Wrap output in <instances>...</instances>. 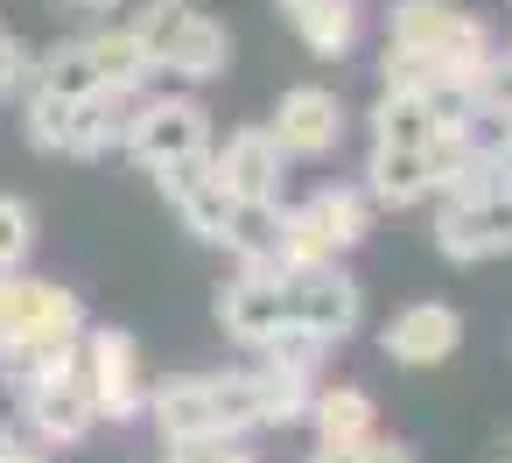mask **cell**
Instances as JSON below:
<instances>
[{
    "instance_id": "12",
    "label": "cell",
    "mask_w": 512,
    "mask_h": 463,
    "mask_svg": "<svg viewBox=\"0 0 512 463\" xmlns=\"http://www.w3.org/2000/svg\"><path fill=\"white\" fill-rule=\"evenodd\" d=\"M225 71H232V29H225L218 15H204V8L169 36V50H162V64H155V78L176 85V92H204V85H218Z\"/></svg>"
},
{
    "instance_id": "10",
    "label": "cell",
    "mask_w": 512,
    "mask_h": 463,
    "mask_svg": "<svg viewBox=\"0 0 512 463\" xmlns=\"http://www.w3.org/2000/svg\"><path fill=\"white\" fill-rule=\"evenodd\" d=\"M155 183H162V197H169V211H176V225H183L190 239L225 246V232H232L239 204H232V190L218 183L211 155H204V162H176V169H162Z\"/></svg>"
},
{
    "instance_id": "36",
    "label": "cell",
    "mask_w": 512,
    "mask_h": 463,
    "mask_svg": "<svg viewBox=\"0 0 512 463\" xmlns=\"http://www.w3.org/2000/svg\"><path fill=\"white\" fill-rule=\"evenodd\" d=\"M505 57H512V43H505Z\"/></svg>"
},
{
    "instance_id": "33",
    "label": "cell",
    "mask_w": 512,
    "mask_h": 463,
    "mask_svg": "<svg viewBox=\"0 0 512 463\" xmlns=\"http://www.w3.org/2000/svg\"><path fill=\"white\" fill-rule=\"evenodd\" d=\"M274 8H281V15H302V8H309V0H274Z\"/></svg>"
},
{
    "instance_id": "32",
    "label": "cell",
    "mask_w": 512,
    "mask_h": 463,
    "mask_svg": "<svg viewBox=\"0 0 512 463\" xmlns=\"http://www.w3.org/2000/svg\"><path fill=\"white\" fill-rule=\"evenodd\" d=\"M64 8H78V15H113V8H127V0H64Z\"/></svg>"
},
{
    "instance_id": "24",
    "label": "cell",
    "mask_w": 512,
    "mask_h": 463,
    "mask_svg": "<svg viewBox=\"0 0 512 463\" xmlns=\"http://www.w3.org/2000/svg\"><path fill=\"white\" fill-rule=\"evenodd\" d=\"M190 15H197V0H141V8H134V15H120V22L134 29V43L148 50V64H162L169 36H176Z\"/></svg>"
},
{
    "instance_id": "31",
    "label": "cell",
    "mask_w": 512,
    "mask_h": 463,
    "mask_svg": "<svg viewBox=\"0 0 512 463\" xmlns=\"http://www.w3.org/2000/svg\"><path fill=\"white\" fill-rule=\"evenodd\" d=\"M0 463H50V449H36L29 435H8L0 442Z\"/></svg>"
},
{
    "instance_id": "19",
    "label": "cell",
    "mask_w": 512,
    "mask_h": 463,
    "mask_svg": "<svg viewBox=\"0 0 512 463\" xmlns=\"http://www.w3.org/2000/svg\"><path fill=\"white\" fill-rule=\"evenodd\" d=\"M288 29L302 36L309 57L344 64V57L358 50V36H365V8H358V0H309L302 15H288Z\"/></svg>"
},
{
    "instance_id": "16",
    "label": "cell",
    "mask_w": 512,
    "mask_h": 463,
    "mask_svg": "<svg viewBox=\"0 0 512 463\" xmlns=\"http://www.w3.org/2000/svg\"><path fill=\"white\" fill-rule=\"evenodd\" d=\"M134 99H141V92H92V99H78L71 120H64V148H57V155H71V162H106V155H120V148H127Z\"/></svg>"
},
{
    "instance_id": "26",
    "label": "cell",
    "mask_w": 512,
    "mask_h": 463,
    "mask_svg": "<svg viewBox=\"0 0 512 463\" xmlns=\"http://www.w3.org/2000/svg\"><path fill=\"white\" fill-rule=\"evenodd\" d=\"M29 253H36V211H29V197L0 190V274H22Z\"/></svg>"
},
{
    "instance_id": "17",
    "label": "cell",
    "mask_w": 512,
    "mask_h": 463,
    "mask_svg": "<svg viewBox=\"0 0 512 463\" xmlns=\"http://www.w3.org/2000/svg\"><path fill=\"white\" fill-rule=\"evenodd\" d=\"M309 428L323 449H358L365 435H379V407L358 379H323L316 400H309Z\"/></svg>"
},
{
    "instance_id": "30",
    "label": "cell",
    "mask_w": 512,
    "mask_h": 463,
    "mask_svg": "<svg viewBox=\"0 0 512 463\" xmlns=\"http://www.w3.org/2000/svg\"><path fill=\"white\" fill-rule=\"evenodd\" d=\"M358 463H414V449L400 435H372V442H358Z\"/></svg>"
},
{
    "instance_id": "6",
    "label": "cell",
    "mask_w": 512,
    "mask_h": 463,
    "mask_svg": "<svg viewBox=\"0 0 512 463\" xmlns=\"http://www.w3.org/2000/svg\"><path fill=\"white\" fill-rule=\"evenodd\" d=\"M260 127L274 134V148L288 162H330L344 148V134H351V113H344V99L330 85H288L274 99V120H260Z\"/></svg>"
},
{
    "instance_id": "8",
    "label": "cell",
    "mask_w": 512,
    "mask_h": 463,
    "mask_svg": "<svg viewBox=\"0 0 512 463\" xmlns=\"http://www.w3.org/2000/svg\"><path fill=\"white\" fill-rule=\"evenodd\" d=\"M218 330H225V344H239V351H267V344L288 330V274L232 267L225 288H218Z\"/></svg>"
},
{
    "instance_id": "3",
    "label": "cell",
    "mask_w": 512,
    "mask_h": 463,
    "mask_svg": "<svg viewBox=\"0 0 512 463\" xmlns=\"http://www.w3.org/2000/svg\"><path fill=\"white\" fill-rule=\"evenodd\" d=\"M211 113H204V99L197 92H176V85H148L141 99H134V120H127V148L120 155H134L148 176H162V169H176V162H204L211 155Z\"/></svg>"
},
{
    "instance_id": "14",
    "label": "cell",
    "mask_w": 512,
    "mask_h": 463,
    "mask_svg": "<svg viewBox=\"0 0 512 463\" xmlns=\"http://www.w3.org/2000/svg\"><path fill=\"white\" fill-rule=\"evenodd\" d=\"M302 225H309V239L330 253V260H344V253H358L365 239H372V197L358 190V183H323V190H309L302 204Z\"/></svg>"
},
{
    "instance_id": "35",
    "label": "cell",
    "mask_w": 512,
    "mask_h": 463,
    "mask_svg": "<svg viewBox=\"0 0 512 463\" xmlns=\"http://www.w3.org/2000/svg\"><path fill=\"white\" fill-rule=\"evenodd\" d=\"M498 463H512V442H505V449H498Z\"/></svg>"
},
{
    "instance_id": "23",
    "label": "cell",
    "mask_w": 512,
    "mask_h": 463,
    "mask_svg": "<svg viewBox=\"0 0 512 463\" xmlns=\"http://www.w3.org/2000/svg\"><path fill=\"white\" fill-rule=\"evenodd\" d=\"M274 218H281V204L274 211H246L239 204V218L225 232V260L232 267H253V274H281V260H274Z\"/></svg>"
},
{
    "instance_id": "21",
    "label": "cell",
    "mask_w": 512,
    "mask_h": 463,
    "mask_svg": "<svg viewBox=\"0 0 512 463\" xmlns=\"http://www.w3.org/2000/svg\"><path fill=\"white\" fill-rule=\"evenodd\" d=\"M29 85H43V92H57V99H92V92H106L99 85V71H92V50H85V36H64V43H50V50H36V78Z\"/></svg>"
},
{
    "instance_id": "28",
    "label": "cell",
    "mask_w": 512,
    "mask_h": 463,
    "mask_svg": "<svg viewBox=\"0 0 512 463\" xmlns=\"http://www.w3.org/2000/svg\"><path fill=\"white\" fill-rule=\"evenodd\" d=\"M162 463H260L232 435H197V442H162Z\"/></svg>"
},
{
    "instance_id": "22",
    "label": "cell",
    "mask_w": 512,
    "mask_h": 463,
    "mask_svg": "<svg viewBox=\"0 0 512 463\" xmlns=\"http://www.w3.org/2000/svg\"><path fill=\"white\" fill-rule=\"evenodd\" d=\"M365 127H372L379 148H421L428 155V141H435V113L421 99H400V92H379L372 113H365Z\"/></svg>"
},
{
    "instance_id": "15",
    "label": "cell",
    "mask_w": 512,
    "mask_h": 463,
    "mask_svg": "<svg viewBox=\"0 0 512 463\" xmlns=\"http://www.w3.org/2000/svg\"><path fill=\"white\" fill-rule=\"evenodd\" d=\"M358 190L372 197V211H421V204H435V162L421 148H379L372 141Z\"/></svg>"
},
{
    "instance_id": "25",
    "label": "cell",
    "mask_w": 512,
    "mask_h": 463,
    "mask_svg": "<svg viewBox=\"0 0 512 463\" xmlns=\"http://www.w3.org/2000/svg\"><path fill=\"white\" fill-rule=\"evenodd\" d=\"M64 120H71V99H57V92H43V85L22 92V134H29L36 155H57V148H64Z\"/></svg>"
},
{
    "instance_id": "4",
    "label": "cell",
    "mask_w": 512,
    "mask_h": 463,
    "mask_svg": "<svg viewBox=\"0 0 512 463\" xmlns=\"http://www.w3.org/2000/svg\"><path fill=\"white\" fill-rule=\"evenodd\" d=\"M78 379L92 393V414L99 421H141L148 414V365H141V344L113 323H85L78 337Z\"/></svg>"
},
{
    "instance_id": "2",
    "label": "cell",
    "mask_w": 512,
    "mask_h": 463,
    "mask_svg": "<svg viewBox=\"0 0 512 463\" xmlns=\"http://www.w3.org/2000/svg\"><path fill=\"white\" fill-rule=\"evenodd\" d=\"M141 421H155L162 442H197V435H232V442H246V435L260 428L246 365L148 379V414H141Z\"/></svg>"
},
{
    "instance_id": "1",
    "label": "cell",
    "mask_w": 512,
    "mask_h": 463,
    "mask_svg": "<svg viewBox=\"0 0 512 463\" xmlns=\"http://www.w3.org/2000/svg\"><path fill=\"white\" fill-rule=\"evenodd\" d=\"M386 50H407L435 71V85L449 92H477V78L498 57V36L463 8V0H393L386 8Z\"/></svg>"
},
{
    "instance_id": "13",
    "label": "cell",
    "mask_w": 512,
    "mask_h": 463,
    "mask_svg": "<svg viewBox=\"0 0 512 463\" xmlns=\"http://www.w3.org/2000/svg\"><path fill=\"white\" fill-rule=\"evenodd\" d=\"M435 253L456 260V267H477V260H498L512 253V197H484V204H463V211H435Z\"/></svg>"
},
{
    "instance_id": "20",
    "label": "cell",
    "mask_w": 512,
    "mask_h": 463,
    "mask_svg": "<svg viewBox=\"0 0 512 463\" xmlns=\"http://www.w3.org/2000/svg\"><path fill=\"white\" fill-rule=\"evenodd\" d=\"M85 50H92V71H99V85H106V92H148V85H162V78H155V64H148V50L134 43V29H127V22L92 29V36H85Z\"/></svg>"
},
{
    "instance_id": "11",
    "label": "cell",
    "mask_w": 512,
    "mask_h": 463,
    "mask_svg": "<svg viewBox=\"0 0 512 463\" xmlns=\"http://www.w3.org/2000/svg\"><path fill=\"white\" fill-rule=\"evenodd\" d=\"M15 414H22V435H29L36 449H78V442L99 428L92 393H85V379H78V372H71V379H50V386L15 393Z\"/></svg>"
},
{
    "instance_id": "18",
    "label": "cell",
    "mask_w": 512,
    "mask_h": 463,
    "mask_svg": "<svg viewBox=\"0 0 512 463\" xmlns=\"http://www.w3.org/2000/svg\"><path fill=\"white\" fill-rule=\"evenodd\" d=\"M246 386H253L260 428H295V421H309V400H316L323 379L288 372V365H274V358H253V365H246Z\"/></svg>"
},
{
    "instance_id": "5",
    "label": "cell",
    "mask_w": 512,
    "mask_h": 463,
    "mask_svg": "<svg viewBox=\"0 0 512 463\" xmlns=\"http://www.w3.org/2000/svg\"><path fill=\"white\" fill-rule=\"evenodd\" d=\"M288 323L337 351V344H351L358 323H365V288L351 281L344 260H323V267H309V274H288Z\"/></svg>"
},
{
    "instance_id": "34",
    "label": "cell",
    "mask_w": 512,
    "mask_h": 463,
    "mask_svg": "<svg viewBox=\"0 0 512 463\" xmlns=\"http://www.w3.org/2000/svg\"><path fill=\"white\" fill-rule=\"evenodd\" d=\"M498 190H505V197H512V176H498Z\"/></svg>"
},
{
    "instance_id": "27",
    "label": "cell",
    "mask_w": 512,
    "mask_h": 463,
    "mask_svg": "<svg viewBox=\"0 0 512 463\" xmlns=\"http://www.w3.org/2000/svg\"><path fill=\"white\" fill-rule=\"evenodd\" d=\"M253 358H274V365H288V372H309V379H323V358H330V344H316L309 330H295V323H288V330H281L267 351H253Z\"/></svg>"
},
{
    "instance_id": "29",
    "label": "cell",
    "mask_w": 512,
    "mask_h": 463,
    "mask_svg": "<svg viewBox=\"0 0 512 463\" xmlns=\"http://www.w3.org/2000/svg\"><path fill=\"white\" fill-rule=\"evenodd\" d=\"M29 78H36V50H29L22 36L0 29V99H22V92H29Z\"/></svg>"
},
{
    "instance_id": "7",
    "label": "cell",
    "mask_w": 512,
    "mask_h": 463,
    "mask_svg": "<svg viewBox=\"0 0 512 463\" xmlns=\"http://www.w3.org/2000/svg\"><path fill=\"white\" fill-rule=\"evenodd\" d=\"M211 169H218V183L232 190V204H246V211H274V204H288V155L274 148V134L253 120V127H232L225 141H211Z\"/></svg>"
},
{
    "instance_id": "9",
    "label": "cell",
    "mask_w": 512,
    "mask_h": 463,
    "mask_svg": "<svg viewBox=\"0 0 512 463\" xmlns=\"http://www.w3.org/2000/svg\"><path fill=\"white\" fill-rule=\"evenodd\" d=\"M463 344V316L449 302H407L379 323V351L386 365H407V372H428V365H449Z\"/></svg>"
}]
</instances>
